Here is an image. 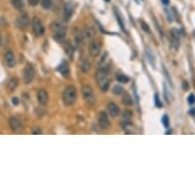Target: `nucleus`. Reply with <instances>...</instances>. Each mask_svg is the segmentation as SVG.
<instances>
[{
  "instance_id": "f257e3e1",
  "label": "nucleus",
  "mask_w": 195,
  "mask_h": 195,
  "mask_svg": "<svg viewBox=\"0 0 195 195\" xmlns=\"http://www.w3.org/2000/svg\"><path fill=\"white\" fill-rule=\"evenodd\" d=\"M95 80L97 85L99 86V88L101 89V91L103 92H106L109 88V78H108V75L106 73V71L104 68H99L95 74Z\"/></svg>"
},
{
  "instance_id": "f03ea898",
  "label": "nucleus",
  "mask_w": 195,
  "mask_h": 195,
  "mask_svg": "<svg viewBox=\"0 0 195 195\" xmlns=\"http://www.w3.org/2000/svg\"><path fill=\"white\" fill-rule=\"evenodd\" d=\"M63 102L66 106H71L77 100V90L74 86H68L63 91Z\"/></svg>"
},
{
  "instance_id": "7ed1b4c3",
  "label": "nucleus",
  "mask_w": 195,
  "mask_h": 195,
  "mask_svg": "<svg viewBox=\"0 0 195 195\" xmlns=\"http://www.w3.org/2000/svg\"><path fill=\"white\" fill-rule=\"evenodd\" d=\"M34 77H35V68L32 63H27L23 73L24 82L26 84H30L34 80Z\"/></svg>"
},
{
  "instance_id": "20e7f679",
  "label": "nucleus",
  "mask_w": 195,
  "mask_h": 195,
  "mask_svg": "<svg viewBox=\"0 0 195 195\" xmlns=\"http://www.w3.org/2000/svg\"><path fill=\"white\" fill-rule=\"evenodd\" d=\"M82 94L83 97L89 104H93L95 102V95L94 92H93L92 88L90 86H83L82 87Z\"/></svg>"
},
{
  "instance_id": "39448f33",
  "label": "nucleus",
  "mask_w": 195,
  "mask_h": 195,
  "mask_svg": "<svg viewBox=\"0 0 195 195\" xmlns=\"http://www.w3.org/2000/svg\"><path fill=\"white\" fill-rule=\"evenodd\" d=\"M88 50L89 53L93 56V57H96L100 54V50H101V44L100 42L96 39H92L91 42L89 43L88 46Z\"/></svg>"
},
{
  "instance_id": "423d86ee",
  "label": "nucleus",
  "mask_w": 195,
  "mask_h": 195,
  "mask_svg": "<svg viewBox=\"0 0 195 195\" xmlns=\"http://www.w3.org/2000/svg\"><path fill=\"white\" fill-rule=\"evenodd\" d=\"M33 31H34V34L37 36V37H41L43 36L44 34V26L43 24H42V22L38 18H34L33 19Z\"/></svg>"
},
{
  "instance_id": "0eeeda50",
  "label": "nucleus",
  "mask_w": 195,
  "mask_h": 195,
  "mask_svg": "<svg viewBox=\"0 0 195 195\" xmlns=\"http://www.w3.org/2000/svg\"><path fill=\"white\" fill-rule=\"evenodd\" d=\"M73 12H74V5L71 1H68L65 3L63 5V21L65 22H68L73 16Z\"/></svg>"
},
{
  "instance_id": "6e6552de",
  "label": "nucleus",
  "mask_w": 195,
  "mask_h": 195,
  "mask_svg": "<svg viewBox=\"0 0 195 195\" xmlns=\"http://www.w3.org/2000/svg\"><path fill=\"white\" fill-rule=\"evenodd\" d=\"M170 41H171V47L175 50H177L180 46V37L179 31L177 29H173L170 35Z\"/></svg>"
},
{
  "instance_id": "1a4fd4ad",
  "label": "nucleus",
  "mask_w": 195,
  "mask_h": 195,
  "mask_svg": "<svg viewBox=\"0 0 195 195\" xmlns=\"http://www.w3.org/2000/svg\"><path fill=\"white\" fill-rule=\"evenodd\" d=\"M29 23H30V19L27 13H21L16 21V26H18L19 29H24V28H26V27H28Z\"/></svg>"
},
{
  "instance_id": "9d476101",
  "label": "nucleus",
  "mask_w": 195,
  "mask_h": 195,
  "mask_svg": "<svg viewBox=\"0 0 195 195\" xmlns=\"http://www.w3.org/2000/svg\"><path fill=\"white\" fill-rule=\"evenodd\" d=\"M98 125H99L102 129H107V128L109 127V125H110L109 120H108L107 115L104 112H99V115H98Z\"/></svg>"
},
{
  "instance_id": "9b49d317",
  "label": "nucleus",
  "mask_w": 195,
  "mask_h": 195,
  "mask_svg": "<svg viewBox=\"0 0 195 195\" xmlns=\"http://www.w3.org/2000/svg\"><path fill=\"white\" fill-rule=\"evenodd\" d=\"M4 60H5V63L8 68H12L16 65V57H14V54L12 53L11 51H7V52L4 54Z\"/></svg>"
},
{
  "instance_id": "f8f14e48",
  "label": "nucleus",
  "mask_w": 195,
  "mask_h": 195,
  "mask_svg": "<svg viewBox=\"0 0 195 195\" xmlns=\"http://www.w3.org/2000/svg\"><path fill=\"white\" fill-rule=\"evenodd\" d=\"M8 123H9V126H10L11 130L14 131V132H16V131L21 130L22 127H23V125H22V122L19 120L18 118H16V117H11L10 118H9Z\"/></svg>"
},
{
  "instance_id": "ddd939ff",
  "label": "nucleus",
  "mask_w": 195,
  "mask_h": 195,
  "mask_svg": "<svg viewBox=\"0 0 195 195\" xmlns=\"http://www.w3.org/2000/svg\"><path fill=\"white\" fill-rule=\"evenodd\" d=\"M37 99H38V102L42 105H45L48 101V95L47 92H46L44 89H40L37 92Z\"/></svg>"
},
{
  "instance_id": "4468645a",
  "label": "nucleus",
  "mask_w": 195,
  "mask_h": 195,
  "mask_svg": "<svg viewBox=\"0 0 195 195\" xmlns=\"http://www.w3.org/2000/svg\"><path fill=\"white\" fill-rule=\"evenodd\" d=\"M63 50H65V54L68 55V57L71 60H73L74 56H75V48H74V46L71 45L70 42H65V46H63Z\"/></svg>"
},
{
  "instance_id": "2eb2a0df",
  "label": "nucleus",
  "mask_w": 195,
  "mask_h": 195,
  "mask_svg": "<svg viewBox=\"0 0 195 195\" xmlns=\"http://www.w3.org/2000/svg\"><path fill=\"white\" fill-rule=\"evenodd\" d=\"M107 109H108L109 115L113 118L118 117V113H120V108H118V106L115 104V102H109V103H108V104H107Z\"/></svg>"
},
{
  "instance_id": "dca6fc26",
  "label": "nucleus",
  "mask_w": 195,
  "mask_h": 195,
  "mask_svg": "<svg viewBox=\"0 0 195 195\" xmlns=\"http://www.w3.org/2000/svg\"><path fill=\"white\" fill-rule=\"evenodd\" d=\"M65 36H66V31L65 29H63V30H59L57 32H54L53 33V39L57 42H63L65 39Z\"/></svg>"
},
{
  "instance_id": "f3484780",
  "label": "nucleus",
  "mask_w": 195,
  "mask_h": 195,
  "mask_svg": "<svg viewBox=\"0 0 195 195\" xmlns=\"http://www.w3.org/2000/svg\"><path fill=\"white\" fill-rule=\"evenodd\" d=\"M57 71L61 74L63 76H68L70 74V68L65 60L61 61V63L57 66Z\"/></svg>"
},
{
  "instance_id": "a211bd4d",
  "label": "nucleus",
  "mask_w": 195,
  "mask_h": 195,
  "mask_svg": "<svg viewBox=\"0 0 195 195\" xmlns=\"http://www.w3.org/2000/svg\"><path fill=\"white\" fill-rule=\"evenodd\" d=\"M50 28H51V30L53 31V33H54V32H57V31H59V30L65 29V27L63 26V24L61 23L60 21H54V22H52V23H51Z\"/></svg>"
},
{
  "instance_id": "6ab92c4d",
  "label": "nucleus",
  "mask_w": 195,
  "mask_h": 195,
  "mask_svg": "<svg viewBox=\"0 0 195 195\" xmlns=\"http://www.w3.org/2000/svg\"><path fill=\"white\" fill-rule=\"evenodd\" d=\"M19 85V79L18 78H11L10 80H9V82L7 83V88H8V90L12 92L13 90H16V88L18 87Z\"/></svg>"
},
{
  "instance_id": "aec40b11",
  "label": "nucleus",
  "mask_w": 195,
  "mask_h": 195,
  "mask_svg": "<svg viewBox=\"0 0 195 195\" xmlns=\"http://www.w3.org/2000/svg\"><path fill=\"white\" fill-rule=\"evenodd\" d=\"M146 57L148 59V61L150 63V65H152V68H155V57L149 48L146 49Z\"/></svg>"
},
{
  "instance_id": "412c9836",
  "label": "nucleus",
  "mask_w": 195,
  "mask_h": 195,
  "mask_svg": "<svg viewBox=\"0 0 195 195\" xmlns=\"http://www.w3.org/2000/svg\"><path fill=\"white\" fill-rule=\"evenodd\" d=\"M11 4L12 6L14 7L16 9L18 10H23L24 7H25V4H24V1L23 0H11Z\"/></svg>"
},
{
  "instance_id": "4be33fe9",
  "label": "nucleus",
  "mask_w": 195,
  "mask_h": 195,
  "mask_svg": "<svg viewBox=\"0 0 195 195\" xmlns=\"http://www.w3.org/2000/svg\"><path fill=\"white\" fill-rule=\"evenodd\" d=\"M80 68H81V70H82L84 73H87V71H90V68H91V63H89L88 60H83V63L80 65Z\"/></svg>"
},
{
  "instance_id": "5701e85b",
  "label": "nucleus",
  "mask_w": 195,
  "mask_h": 195,
  "mask_svg": "<svg viewBox=\"0 0 195 195\" xmlns=\"http://www.w3.org/2000/svg\"><path fill=\"white\" fill-rule=\"evenodd\" d=\"M122 101L125 105H131L133 103L132 97H131L130 94H128V93L124 94V96H123V98H122Z\"/></svg>"
},
{
  "instance_id": "b1692460",
  "label": "nucleus",
  "mask_w": 195,
  "mask_h": 195,
  "mask_svg": "<svg viewBox=\"0 0 195 195\" xmlns=\"http://www.w3.org/2000/svg\"><path fill=\"white\" fill-rule=\"evenodd\" d=\"M117 80H118V82L126 84V83L129 82L130 79L128 78L126 75H123V74H118V75H117Z\"/></svg>"
},
{
  "instance_id": "393cba45",
  "label": "nucleus",
  "mask_w": 195,
  "mask_h": 195,
  "mask_svg": "<svg viewBox=\"0 0 195 195\" xmlns=\"http://www.w3.org/2000/svg\"><path fill=\"white\" fill-rule=\"evenodd\" d=\"M112 92L115 93V95H122L123 93H124V88L122 87V86H115L112 89Z\"/></svg>"
},
{
  "instance_id": "a878e982",
  "label": "nucleus",
  "mask_w": 195,
  "mask_h": 195,
  "mask_svg": "<svg viewBox=\"0 0 195 195\" xmlns=\"http://www.w3.org/2000/svg\"><path fill=\"white\" fill-rule=\"evenodd\" d=\"M42 7L45 9H49L52 6V0H42L41 1Z\"/></svg>"
},
{
  "instance_id": "bb28decb",
  "label": "nucleus",
  "mask_w": 195,
  "mask_h": 195,
  "mask_svg": "<svg viewBox=\"0 0 195 195\" xmlns=\"http://www.w3.org/2000/svg\"><path fill=\"white\" fill-rule=\"evenodd\" d=\"M84 33H85L86 37H88V38H92L94 36V31H93V29L91 27H87L85 29V31H84Z\"/></svg>"
},
{
  "instance_id": "cd10ccee",
  "label": "nucleus",
  "mask_w": 195,
  "mask_h": 195,
  "mask_svg": "<svg viewBox=\"0 0 195 195\" xmlns=\"http://www.w3.org/2000/svg\"><path fill=\"white\" fill-rule=\"evenodd\" d=\"M75 44L78 48L82 47V44H83V38L81 35H76V38H75Z\"/></svg>"
},
{
  "instance_id": "c85d7f7f",
  "label": "nucleus",
  "mask_w": 195,
  "mask_h": 195,
  "mask_svg": "<svg viewBox=\"0 0 195 195\" xmlns=\"http://www.w3.org/2000/svg\"><path fill=\"white\" fill-rule=\"evenodd\" d=\"M115 16H117V19H118V24H120V27L125 31L124 23H123V19H122V18H121V16H120V13H118V9H117V8H115Z\"/></svg>"
},
{
  "instance_id": "c756f323",
  "label": "nucleus",
  "mask_w": 195,
  "mask_h": 195,
  "mask_svg": "<svg viewBox=\"0 0 195 195\" xmlns=\"http://www.w3.org/2000/svg\"><path fill=\"white\" fill-rule=\"evenodd\" d=\"M154 104L156 105V106L159 107V108H160V107L162 106V103L160 102L159 96V94H157V93H155V94H154Z\"/></svg>"
},
{
  "instance_id": "7c9ffc66",
  "label": "nucleus",
  "mask_w": 195,
  "mask_h": 195,
  "mask_svg": "<svg viewBox=\"0 0 195 195\" xmlns=\"http://www.w3.org/2000/svg\"><path fill=\"white\" fill-rule=\"evenodd\" d=\"M162 124H164V126L166 128L169 127V125H170V118H169V115H164V117L162 118Z\"/></svg>"
},
{
  "instance_id": "2f4dec72",
  "label": "nucleus",
  "mask_w": 195,
  "mask_h": 195,
  "mask_svg": "<svg viewBox=\"0 0 195 195\" xmlns=\"http://www.w3.org/2000/svg\"><path fill=\"white\" fill-rule=\"evenodd\" d=\"M187 101H188L189 104H194V103H195V95L193 94V93H191V94L188 96Z\"/></svg>"
},
{
  "instance_id": "473e14b6",
  "label": "nucleus",
  "mask_w": 195,
  "mask_h": 195,
  "mask_svg": "<svg viewBox=\"0 0 195 195\" xmlns=\"http://www.w3.org/2000/svg\"><path fill=\"white\" fill-rule=\"evenodd\" d=\"M123 115H124V118H127V120H130V118H132L133 113H132V112H130V110H125Z\"/></svg>"
},
{
  "instance_id": "72a5a7b5",
  "label": "nucleus",
  "mask_w": 195,
  "mask_h": 195,
  "mask_svg": "<svg viewBox=\"0 0 195 195\" xmlns=\"http://www.w3.org/2000/svg\"><path fill=\"white\" fill-rule=\"evenodd\" d=\"M141 26H142V29L144 30L145 32H147V33H150V29H149V27H148V25L146 23H144L143 21H141Z\"/></svg>"
},
{
  "instance_id": "f704fd0d",
  "label": "nucleus",
  "mask_w": 195,
  "mask_h": 195,
  "mask_svg": "<svg viewBox=\"0 0 195 195\" xmlns=\"http://www.w3.org/2000/svg\"><path fill=\"white\" fill-rule=\"evenodd\" d=\"M29 1V4L31 6H36L37 4L39 3V1H40V0H28Z\"/></svg>"
},
{
  "instance_id": "c9c22d12",
  "label": "nucleus",
  "mask_w": 195,
  "mask_h": 195,
  "mask_svg": "<svg viewBox=\"0 0 195 195\" xmlns=\"http://www.w3.org/2000/svg\"><path fill=\"white\" fill-rule=\"evenodd\" d=\"M12 103H13L14 105H18L19 104V98L18 97H13L12 98Z\"/></svg>"
},
{
  "instance_id": "e433bc0d",
  "label": "nucleus",
  "mask_w": 195,
  "mask_h": 195,
  "mask_svg": "<svg viewBox=\"0 0 195 195\" xmlns=\"http://www.w3.org/2000/svg\"><path fill=\"white\" fill-rule=\"evenodd\" d=\"M32 133L33 134H41V130L40 129H38V128H35V129H33V131H32Z\"/></svg>"
},
{
  "instance_id": "4c0bfd02",
  "label": "nucleus",
  "mask_w": 195,
  "mask_h": 195,
  "mask_svg": "<svg viewBox=\"0 0 195 195\" xmlns=\"http://www.w3.org/2000/svg\"><path fill=\"white\" fill-rule=\"evenodd\" d=\"M183 88H184V90H187V89H189L188 82H184L183 83Z\"/></svg>"
},
{
  "instance_id": "58836bf2",
  "label": "nucleus",
  "mask_w": 195,
  "mask_h": 195,
  "mask_svg": "<svg viewBox=\"0 0 195 195\" xmlns=\"http://www.w3.org/2000/svg\"><path fill=\"white\" fill-rule=\"evenodd\" d=\"M162 2L164 5H167V4H169V0H162Z\"/></svg>"
},
{
  "instance_id": "ea45409f",
  "label": "nucleus",
  "mask_w": 195,
  "mask_h": 195,
  "mask_svg": "<svg viewBox=\"0 0 195 195\" xmlns=\"http://www.w3.org/2000/svg\"><path fill=\"white\" fill-rule=\"evenodd\" d=\"M0 45H1V35H0Z\"/></svg>"
}]
</instances>
